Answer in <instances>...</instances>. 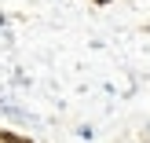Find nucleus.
Wrapping results in <instances>:
<instances>
[{
	"label": "nucleus",
	"instance_id": "obj_1",
	"mask_svg": "<svg viewBox=\"0 0 150 143\" xmlns=\"http://www.w3.org/2000/svg\"><path fill=\"white\" fill-rule=\"evenodd\" d=\"M95 4H110V0H95Z\"/></svg>",
	"mask_w": 150,
	"mask_h": 143
},
{
	"label": "nucleus",
	"instance_id": "obj_2",
	"mask_svg": "<svg viewBox=\"0 0 150 143\" xmlns=\"http://www.w3.org/2000/svg\"><path fill=\"white\" fill-rule=\"evenodd\" d=\"M0 26H4V15H0Z\"/></svg>",
	"mask_w": 150,
	"mask_h": 143
}]
</instances>
